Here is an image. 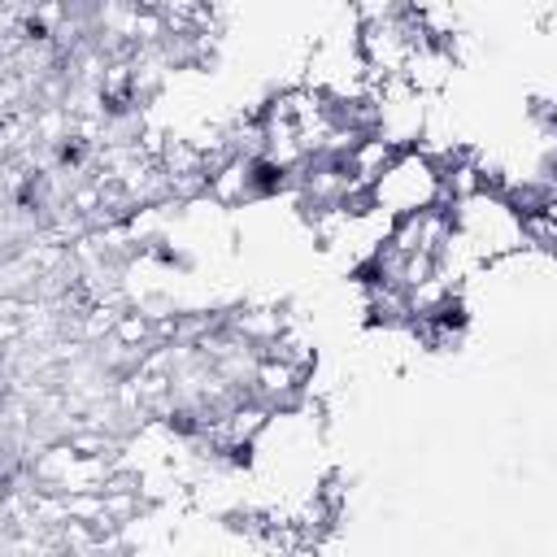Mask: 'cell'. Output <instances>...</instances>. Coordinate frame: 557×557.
<instances>
[{
  "instance_id": "6da1fadb",
  "label": "cell",
  "mask_w": 557,
  "mask_h": 557,
  "mask_svg": "<svg viewBox=\"0 0 557 557\" xmlns=\"http://www.w3.org/2000/svg\"><path fill=\"white\" fill-rule=\"evenodd\" d=\"M453 205V222H457V239L461 248L479 261L492 265L500 257H513L527 248V226L522 213L500 196V187H479L470 196L448 200Z\"/></svg>"
},
{
  "instance_id": "7a4b0ae2",
  "label": "cell",
  "mask_w": 557,
  "mask_h": 557,
  "mask_svg": "<svg viewBox=\"0 0 557 557\" xmlns=\"http://www.w3.org/2000/svg\"><path fill=\"white\" fill-rule=\"evenodd\" d=\"M370 209H379L383 218H405L418 209H431L444 200V170L440 157L422 144L413 148H396L392 161L374 174V183L366 187Z\"/></svg>"
}]
</instances>
